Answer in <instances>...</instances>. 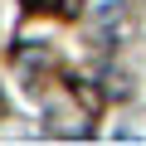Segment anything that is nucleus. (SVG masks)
<instances>
[{"instance_id": "f257e3e1", "label": "nucleus", "mask_w": 146, "mask_h": 146, "mask_svg": "<svg viewBox=\"0 0 146 146\" xmlns=\"http://www.w3.org/2000/svg\"><path fill=\"white\" fill-rule=\"evenodd\" d=\"M29 10H54V0H25Z\"/></svg>"}]
</instances>
